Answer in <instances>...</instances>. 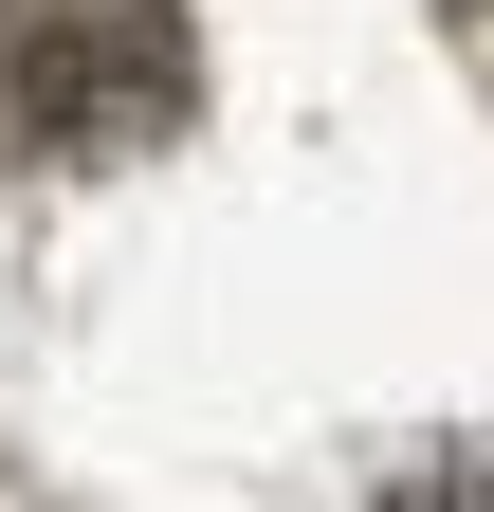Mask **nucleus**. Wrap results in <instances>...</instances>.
I'll return each instance as SVG.
<instances>
[{"label":"nucleus","mask_w":494,"mask_h":512,"mask_svg":"<svg viewBox=\"0 0 494 512\" xmlns=\"http://www.w3.org/2000/svg\"><path fill=\"white\" fill-rule=\"evenodd\" d=\"M19 128L37 147H147V128H183V37L147 0H74L19 55Z\"/></svg>","instance_id":"nucleus-1"},{"label":"nucleus","mask_w":494,"mask_h":512,"mask_svg":"<svg viewBox=\"0 0 494 512\" xmlns=\"http://www.w3.org/2000/svg\"><path fill=\"white\" fill-rule=\"evenodd\" d=\"M385 512H494V458H421V476H403Z\"/></svg>","instance_id":"nucleus-2"}]
</instances>
